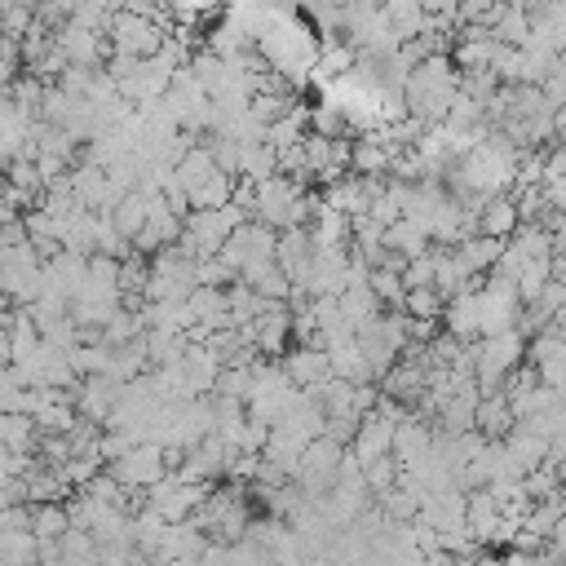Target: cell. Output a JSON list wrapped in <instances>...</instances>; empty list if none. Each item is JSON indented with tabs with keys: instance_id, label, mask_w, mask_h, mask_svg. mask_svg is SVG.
Listing matches in <instances>:
<instances>
[{
	"instance_id": "obj_1",
	"label": "cell",
	"mask_w": 566,
	"mask_h": 566,
	"mask_svg": "<svg viewBox=\"0 0 566 566\" xmlns=\"http://www.w3.org/2000/svg\"><path fill=\"white\" fill-rule=\"evenodd\" d=\"M111 35H115V49L128 53V57H155L159 44H164L159 27L150 18H142V13H133V9L111 18Z\"/></svg>"
},
{
	"instance_id": "obj_2",
	"label": "cell",
	"mask_w": 566,
	"mask_h": 566,
	"mask_svg": "<svg viewBox=\"0 0 566 566\" xmlns=\"http://www.w3.org/2000/svg\"><path fill=\"white\" fill-rule=\"evenodd\" d=\"M111 478H119L124 486H150V482H159L164 478V451H159V442L124 447L111 460Z\"/></svg>"
},
{
	"instance_id": "obj_3",
	"label": "cell",
	"mask_w": 566,
	"mask_h": 566,
	"mask_svg": "<svg viewBox=\"0 0 566 566\" xmlns=\"http://www.w3.org/2000/svg\"><path fill=\"white\" fill-rule=\"evenodd\" d=\"M389 447H394V424H385L380 416H371L354 429V460L358 464H367L376 455H389Z\"/></svg>"
},
{
	"instance_id": "obj_4",
	"label": "cell",
	"mask_w": 566,
	"mask_h": 566,
	"mask_svg": "<svg viewBox=\"0 0 566 566\" xmlns=\"http://www.w3.org/2000/svg\"><path fill=\"white\" fill-rule=\"evenodd\" d=\"M31 438H35V424L22 411H0V447H9L18 455L31 447Z\"/></svg>"
},
{
	"instance_id": "obj_5",
	"label": "cell",
	"mask_w": 566,
	"mask_h": 566,
	"mask_svg": "<svg viewBox=\"0 0 566 566\" xmlns=\"http://www.w3.org/2000/svg\"><path fill=\"white\" fill-rule=\"evenodd\" d=\"M287 371H292L301 385H318V376L332 371V367H327V354H323V349H301V354L287 363Z\"/></svg>"
},
{
	"instance_id": "obj_6",
	"label": "cell",
	"mask_w": 566,
	"mask_h": 566,
	"mask_svg": "<svg viewBox=\"0 0 566 566\" xmlns=\"http://www.w3.org/2000/svg\"><path fill=\"white\" fill-rule=\"evenodd\" d=\"M513 221H517L513 203H509V199H491V203L482 208V221H478V226H482V234H495V239H500V234H504Z\"/></svg>"
},
{
	"instance_id": "obj_7",
	"label": "cell",
	"mask_w": 566,
	"mask_h": 566,
	"mask_svg": "<svg viewBox=\"0 0 566 566\" xmlns=\"http://www.w3.org/2000/svg\"><path fill=\"white\" fill-rule=\"evenodd\" d=\"M71 526V513H62L57 504H44L35 517H31V535L35 539H53V535H62Z\"/></svg>"
},
{
	"instance_id": "obj_8",
	"label": "cell",
	"mask_w": 566,
	"mask_h": 566,
	"mask_svg": "<svg viewBox=\"0 0 566 566\" xmlns=\"http://www.w3.org/2000/svg\"><path fill=\"white\" fill-rule=\"evenodd\" d=\"M407 305H411V314H433L438 310V296H433V287H411Z\"/></svg>"
},
{
	"instance_id": "obj_9",
	"label": "cell",
	"mask_w": 566,
	"mask_h": 566,
	"mask_svg": "<svg viewBox=\"0 0 566 566\" xmlns=\"http://www.w3.org/2000/svg\"><path fill=\"white\" fill-rule=\"evenodd\" d=\"M491 13V0H460V18H482Z\"/></svg>"
},
{
	"instance_id": "obj_10",
	"label": "cell",
	"mask_w": 566,
	"mask_h": 566,
	"mask_svg": "<svg viewBox=\"0 0 566 566\" xmlns=\"http://www.w3.org/2000/svg\"><path fill=\"white\" fill-rule=\"evenodd\" d=\"M0 203H9V177H0Z\"/></svg>"
}]
</instances>
